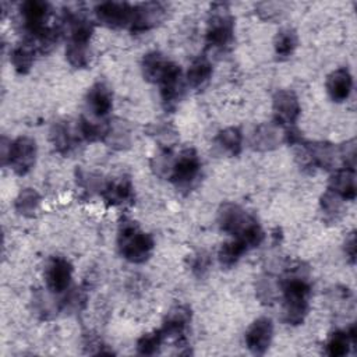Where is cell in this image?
I'll list each match as a JSON object with an SVG mask.
<instances>
[{
	"label": "cell",
	"mask_w": 357,
	"mask_h": 357,
	"mask_svg": "<svg viewBox=\"0 0 357 357\" xmlns=\"http://www.w3.org/2000/svg\"><path fill=\"white\" fill-rule=\"evenodd\" d=\"M280 289L283 294V321L289 325L303 324L308 312V297L311 293L308 276L303 272L301 268L291 269L282 278Z\"/></svg>",
	"instance_id": "1"
},
{
	"label": "cell",
	"mask_w": 357,
	"mask_h": 357,
	"mask_svg": "<svg viewBox=\"0 0 357 357\" xmlns=\"http://www.w3.org/2000/svg\"><path fill=\"white\" fill-rule=\"evenodd\" d=\"M117 247L123 258L132 264H142L152 255L155 243L152 236L142 231L134 220L123 219L119 225Z\"/></svg>",
	"instance_id": "2"
},
{
	"label": "cell",
	"mask_w": 357,
	"mask_h": 357,
	"mask_svg": "<svg viewBox=\"0 0 357 357\" xmlns=\"http://www.w3.org/2000/svg\"><path fill=\"white\" fill-rule=\"evenodd\" d=\"M1 159L3 165H8L18 176L26 174L36 160V142L26 135H21L14 141L6 144L1 141Z\"/></svg>",
	"instance_id": "3"
},
{
	"label": "cell",
	"mask_w": 357,
	"mask_h": 357,
	"mask_svg": "<svg viewBox=\"0 0 357 357\" xmlns=\"http://www.w3.org/2000/svg\"><path fill=\"white\" fill-rule=\"evenodd\" d=\"M234 38V18L226 4H213L208 18L205 40L209 47L225 49Z\"/></svg>",
	"instance_id": "4"
},
{
	"label": "cell",
	"mask_w": 357,
	"mask_h": 357,
	"mask_svg": "<svg viewBox=\"0 0 357 357\" xmlns=\"http://www.w3.org/2000/svg\"><path fill=\"white\" fill-rule=\"evenodd\" d=\"M199 174L201 160L194 149L187 148L174 158L167 177L177 187V190L190 191L197 184Z\"/></svg>",
	"instance_id": "5"
},
{
	"label": "cell",
	"mask_w": 357,
	"mask_h": 357,
	"mask_svg": "<svg viewBox=\"0 0 357 357\" xmlns=\"http://www.w3.org/2000/svg\"><path fill=\"white\" fill-rule=\"evenodd\" d=\"M24 28L29 35L28 40L39 39L50 26H47V20L50 17V4L39 0L24 1L20 7Z\"/></svg>",
	"instance_id": "6"
},
{
	"label": "cell",
	"mask_w": 357,
	"mask_h": 357,
	"mask_svg": "<svg viewBox=\"0 0 357 357\" xmlns=\"http://www.w3.org/2000/svg\"><path fill=\"white\" fill-rule=\"evenodd\" d=\"M218 222L220 229L225 233L234 236V238L243 237L251 229V226L258 223L257 219L247 213L241 206L230 202L220 206L218 213Z\"/></svg>",
	"instance_id": "7"
},
{
	"label": "cell",
	"mask_w": 357,
	"mask_h": 357,
	"mask_svg": "<svg viewBox=\"0 0 357 357\" xmlns=\"http://www.w3.org/2000/svg\"><path fill=\"white\" fill-rule=\"evenodd\" d=\"M134 6L124 1H103L95 7L96 20L107 28H130Z\"/></svg>",
	"instance_id": "8"
},
{
	"label": "cell",
	"mask_w": 357,
	"mask_h": 357,
	"mask_svg": "<svg viewBox=\"0 0 357 357\" xmlns=\"http://www.w3.org/2000/svg\"><path fill=\"white\" fill-rule=\"evenodd\" d=\"M158 85L160 88V98L165 109H174L178 100L181 99L184 91V81L180 66L173 61H169Z\"/></svg>",
	"instance_id": "9"
},
{
	"label": "cell",
	"mask_w": 357,
	"mask_h": 357,
	"mask_svg": "<svg viewBox=\"0 0 357 357\" xmlns=\"http://www.w3.org/2000/svg\"><path fill=\"white\" fill-rule=\"evenodd\" d=\"M166 17V6L158 1H148L134 6L130 31L132 33L146 32L159 25Z\"/></svg>",
	"instance_id": "10"
},
{
	"label": "cell",
	"mask_w": 357,
	"mask_h": 357,
	"mask_svg": "<svg viewBox=\"0 0 357 357\" xmlns=\"http://www.w3.org/2000/svg\"><path fill=\"white\" fill-rule=\"evenodd\" d=\"M73 279V265L63 257H52L45 266V282L50 293H64Z\"/></svg>",
	"instance_id": "11"
},
{
	"label": "cell",
	"mask_w": 357,
	"mask_h": 357,
	"mask_svg": "<svg viewBox=\"0 0 357 357\" xmlns=\"http://www.w3.org/2000/svg\"><path fill=\"white\" fill-rule=\"evenodd\" d=\"M300 103L290 89H280L273 96V119L280 127H291L300 116Z\"/></svg>",
	"instance_id": "12"
},
{
	"label": "cell",
	"mask_w": 357,
	"mask_h": 357,
	"mask_svg": "<svg viewBox=\"0 0 357 357\" xmlns=\"http://www.w3.org/2000/svg\"><path fill=\"white\" fill-rule=\"evenodd\" d=\"M273 336V324L269 318L261 317L255 319L245 332V344L252 354H264Z\"/></svg>",
	"instance_id": "13"
},
{
	"label": "cell",
	"mask_w": 357,
	"mask_h": 357,
	"mask_svg": "<svg viewBox=\"0 0 357 357\" xmlns=\"http://www.w3.org/2000/svg\"><path fill=\"white\" fill-rule=\"evenodd\" d=\"M85 103L86 110L92 117L103 119L110 113L113 107V93L105 82H95L88 89Z\"/></svg>",
	"instance_id": "14"
},
{
	"label": "cell",
	"mask_w": 357,
	"mask_h": 357,
	"mask_svg": "<svg viewBox=\"0 0 357 357\" xmlns=\"http://www.w3.org/2000/svg\"><path fill=\"white\" fill-rule=\"evenodd\" d=\"M100 194L107 205H113V206L123 205L126 202H130L134 198L132 183L126 176L112 178L103 184Z\"/></svg>",
	"instance_id": "15"
},
{
	"label": "cell",
	"mask_w": 357,
	"mask_h": 357,
	"mask_svg": "<svg viewBox=\"0 0 357 357\" xmlns=\"http://www.w3.org/2000/svg\"><path fill=\"white\" fill-rule=\"evenodd\" d=\"M353 88V78L346 67L333 70L326 78V92L333 102H344Z\"/></svg>",
	"instance_id": "16"
},
{
	"label": "cell",
	"mask_w": 357,
	"mask_h": 357,
	"mask_svg": "<svg viewBox=\"0 0 357 357\" xmlns=\"http://www.w3.org/2000/svg\"><path fill=\"white\" fill-rule=\"evenodd\" d=\"M331 191L337 194L343 201H353L356 198V173L354 169L342 167L335 170L329 178Z\"/></svg>",
	"instance_id": "17"
},
{
	"label": "cell",
	"mask_w": 357,
	"mask_h": 357,
	"mask_svg": "<svg viewBox=\"0 0 357 357\" xmlns=\"http://www.w3.org/2000/svg\"><path fill=\"white\" fill-rule=\"evenodd\" d=\"M190 321H191V310L187 305H176L166 314L160 331L165 337H172V336L181 337Z\"/></svg>",
	"instance_id": "18"
},
{
	"label": "cell",
	"mask_w": 357,
	"mask_h": 357,
	"mask_svg": "<svg viewBox=\"0 0 357 357\" xmlns=\"http://www.w3.org/2000/svg\"><path fill=\"white\" fill-rule=\"evenodd\" d=\"M282 141H284V131H280V126L264 124L259 126L251 138V145L257 151H269L276 148Z\"/></svg>",
	"instance_id": "19"
},
{
	"label": "cell",
	"mask_w": 357,
	"mask_h": 357,
	"mask_svg": "<svg viewBox=\"0 0 357 357\" xmlns=\"http://www.w3.org/2000/svg\"><path fill=\"white\" fill-rule=\"evenodd\" d=\"M356 343V326L351 325L347 331L333 332L326 343L325 353L331 357H342L350 351V347Z\"/></svg>",
	"instance_id": "20"
},
{
	"label": "cell",
	"mask_w": 357,
	"mask_h": 357,
	"mask_svg": "<svg viewBox=\"0 0 357 357\" xmlns=\"http://www.w3.org/2000/svg\"><path fill=\"white\" fill-rule=\"evenodd\" d=\"M170 60H167L160 52H149L144 56L141 63V70L144 79L148 82L158 84L160 77L163 75L167 64Z\"/></svg>",
	"instance_id": "21"
},
{
	"label": "cell",
	"mask_w": 357,
	"mask_h": 357,
	"mask_svg": "<svg viewBox=\"0 0 357 357\" xmlns=\"http://www.w3.org/2000/svg\"><path fill=\"white\" fill-rule=\"evenodd\" d=\"M35 53L36 47L29 40H25L24 43L15 46L10 54V61L14 70L18 74H28L35 61Z\"/></svg>",
	"instance_id": "22"
},
{
	"label": "cell",
	"mask_w": 357,
	"mask_h": 357,
	"mask_svg": "<svg viewBox=\"0 0 357 357\" xmlns=\"http://www.w3.org/2000/svg\"><path fill=\"white\" fill-rule=\"evenodd\" d=\"M50 139L60 153H68L77 145L78 137L67 123L59 121L54 123L50 130Z\"/></svg>",
	"instance_id": "23"
},
{
	"label": "cell",
	"mask_w": 357,
	"mask_h": 357,
	"mask_svg": "<svg viewBox=\"0 0 357 357\" xmlns=\"http://www.w3.org/2000/svg\"><path fill=\"white\" fill-rule=\"evenodd\" d=\"M212 64L205 56L194 59L187 70L185 79L192 88H202L212 77Z\"/></svg>",
	"instance_id": "24"
},
{
	"label": "cell",
	"mask_w": 357,
	"mask_h": 357,
	"mask_svg": "<svg viewBox=\"0 0 357 357\" xmlns=\"http://www.w3.org/2000/svg\"><path fill=\"white\" fill-rule=\"evenodd\" d=\"M216 144L230 156H237L243 146V134L237 127H227L218 132Z\"/></svg>",
	"instance_id": "25"
},
{
	"label": "cell",
	"mask_w": 357,
	"mask_h": 357,
	"mask_svg": "<svg viewBox=\"0 0 357 357\" xmlns=\"http://www.w3.org/2000/svg\"><path fill=\"white\" fill-rule=\"evenodd\" d=\"M40 205V195L33 188H24L20 191V194L15 198L14 208L18 215L31 218L36 213L38 208Z\"/></svg>",
	"instance_id": "26"
},
{
	"label": "cell",
	"mask_w": 357,
	"mask_h": 357,
	"mask_svg": "<svg viewBox=\"0 0 357 357\" xmlns=\"http://www.w3.org/2000/svg\"><path fill=\"white\" fill-rule=\"evenodd\" d=\"M297 33L293 28H282L273 39L275 53L279 59H287L297 47Z\"/></svg>",
	"instance_id": "27"
},
{
	"label": "cell",
	"mask_w": 357,
	"mask_h": 357,
	"mask_svg": "<svg viewBox=\"0 0 357 357\" xmlns=\"http://www.w3.org/2000/svg\"><path fill=\"white\" fill-rule=\"evenodd\" d=\"M250 248L238 238H234L231 241H227L225 244H222L218 258L222 266L225 268H231L233 265H236L238 262V259L241 258L243 254H245Z\"/></svg>",
	"instance_id": "28"
},
{
	"label": "cell",
	"mask_w": 357,
	"mask_h": 357,
	"mask_svg": "<svg viewBox=\"0 0 357 357\" xmlns=\"http://www.w3.org/2000/svg\"><path fill=\"white\" fill-rule=\"evenodd\" d=\"M123 123L124 121H117L114 124L107 126V131L103 141L109 146L116 149H123L130 145V130Z\"/></svg>",
	"instance_id": "29"
},
{
	"label": "cell",
	"mask_w": 357,
	"mask_h": 357,
	"mask_svg": "<svg viewBox=\"0 0 357 357\" xmlns=\"http://www.w3.org/2000/svg\"><path fill=\"white\" fill-rule=\"evenodd\" d=\"M342 206H343V199L329 188L322 194L321 209L326 220L336 222L342 215Z\"/></svg>",
	"instance_id": "30"
},
{
	"label": "cell",
	"mask_w": 357,
	"mask_h": 357,
	"mask_svg": "<svg viewBox=\"0 0 357 357\" xmlns=\"http://www.w3.org/2000/svg\"><path fill=\"white\" fill-rule=\"evenodd\" d=\"M163 339H165V336L160 329L149 332V333H144L137 340V353L141 356H153V354L159 353Z\"/></svg>",
	"instance_id": "31"
},
{
	"label": "cell",
	"mask_w": 357,
	"mask_h": 357,
	"mask_svg": "<svg viewBox=\"0 0 357 357\" xmlns=\"http://www.w3.org/2000/svg\"><path fill=\"white\" fill-rule=\"evenodd\" d=\"M209 265H211V258L206 252L201 251L198 254H195L192 258H191V264H190V268L192 271V273L198 278H202L206 271L209 269Z\"/></svg>",
	"instance_id": "32"
},
{
	"label": "cell",
	"mask_w": 357,
	"mask_h": 357,
	"mask_svg": "<svg viewBox=\"0 0 357 357\" xmlns=\"http://www.w3.org/2000/svg\"><path fill=\"white\" fill-rule=\"evenodd\" d=\"M344 252H346V257L349 258L350 264H354L356 261V233L351 231L347 237H346V241H344Z\"/></svg>",
	"instance_id": "33"
}]
</instances>
